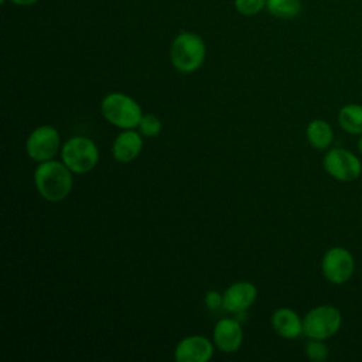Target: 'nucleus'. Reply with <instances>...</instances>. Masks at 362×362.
I'll return each mask as SVG.
<instances>
[{
  "instance_id": "nucleus-1",
  "label": "nucleus",
  "mask_w": 362,
  "mask_h": 362,
  "mask_svg": "<svg viewBox=\"0 0 362 362\" xmlns=\"http://www.w3.org/2000/svg\"><path fill=\"white\" fill-rule=\"evenodd\" d=\"M34 184L44 199L58 202L65 199L72 189V171L64 161L47 160L35 168Z\"/></svg>"
},
{
  "instance_id": "nucleus-2",
  "label": "nucleus",
  "mask_w": 362,
  "mask_h": 362,
  "mask_svg": "<svg viewBox=\"0 0 362 362\" xmlns=\"http://www.w3.org/2000/svg\"><path fill=\"white\" fill-rule=\"evenodd\" d=\"M205 55L206 47L204 40L198 34L189 31L180 33L170 48L171 64L182 74H191L199 69L205 61Z\"/></svg>"
},
{
  "instance_id": "nucleus-3",
  "label": "nucleus",
  "mask_w": 362,
  "mask_h": 362,
  "mask_svg": "<svg viewBox=\"0 0 362 362\" xmlns=\"http://www.w3.org/2000/svg\"><path fill=\"white\" fill-rule=\"evenodd\" d=\"M103 117L123 130L134 129L143 116L140 105L122 92H113L103 98L100 103Z\"/></svg>"
},
{
  "instance_id": "nucleus-4",
  "label": "nucleus",
  "mask_w": 362,
  "mask_h": 362,
  "mask_svg": "<svg viewBox=\"0 0 362 362\" xmlns=\"http://www.w3.org/2000/svg\"><path fill=\"white\" fill-rule=\"evenodd\" d=\"M61 158L72 173L86 174L98 164L99 148L90 139L74 136L64 143Z\"/></svg>"
},
{
  "instance_id": "nucleus-5",
  "label": "nucleus",
  "mask_w": 362,
  "mask_h": 362,
  "mask_svg": "<svg viewBox=\"0 0 362 362\" xmlns=\"http://www.w3.org/2000/svg\"><path fill=\"white\" fill-rule=\"evenodd\" d=\"M341 322L338 308L329 304L317 305L303 318V334L313 339H327L339 329Z\"/></svg>"
},
{
  "instance_id": "nucleus-6",
  "label": "nucleus",
  "mask_w": 362,
  "mask_h": 362,
  "mask_svg": "<svg viewBox=\"0 0 362 362\" xmlns=\"http://www.w3.org/2000/svg\"><path fill=\"white\" fill-rule=\"evenodd\" d=\"M324 170L337 181H355L362 173V163L349 150L335 147L329 148L322 158Z\"/></svg>"
},
{
  "instance_id": "nucleus-7",
  "label": "nucleus",
  "mask_w": 362,
  "mask_h": 362,
  "mask_svg": "<svg viewBox=\"0 0 362 362\" xmlns=\"http://www.w3.org/2000/svg\"><path fill=\"white\" fill-rule=\"evenodd\" d=\"M321 270L329 283L344 284L352 277L355 272L354 256L348 249L342 246H334L324 253L321 260Z\"/></svg>"
},
{
  "instance_id": "nucleus-8",
  "label": "nucleus",
  "mask_w": 362,
  "mask_h": 362,
  "mask_svg": "<svg viewBox=\"0 0 362 362\" xmlns=\"http://www.w3.org/2000/svg\"><path fill=\"white\" fill-rule=\"evenodd\" d=\"M59 133L49 124L34 129L25 141V150L30 158L35 161L52 160L59 150Z\"/></svg>"
},
{
  "instance_id": "nucleus-9",
  "label": "nucleus",
  "mask_w": 362,
  "mask_h": 362,
  "mask_svg": "<svg viewBox=\"0 0 362 362\" xmlns=\"http://www.w3.org/2000/svg\"><path fill=\"white\" fill-rule=\"evenodd\" d=\"M212 355L214 345L202 335H188L182 338L174 349L177 362H208Z\"/></svg>"
},
{
  "instance_id": "nucleus-10",
  "label": "nucleus",
  "mask_w": 362,
  "mask_h": 362,
  "mask_svg": "<svg viewBox=\"0 0 362 362\" xmlns=\"http://www.w3.org/2000/svg\"><path fill=\"white\" fill-rule=\"evenodd\" d=\"M257 297V288L250 281H236L223 291L222 307L229 313H242L252 307Z\"/></svg>"
},
{
  "instance_id": "nucleus-11",
  "label": "nucleus",
  "mask_w": 362,
  "mask_h": 362,
  "mask_svg": "<svg viewBox=\"0 0 362 362\" xmlns=\"http://www.w3.org/2000/svg\"><path fill=\"white\" fill-rule=\"evenodd\" d=\"M212 337L221 352L232 354L240 348L243 341L240 322L235 318H222L215 324Z\"/></svg>"
},
{
  "instance_id": "nucleus-12",
  "label": "nucleus",
  "mask_w": 362,
  "mask_h": 362,
  "mask_svg": "<svg viewBox=\"0 0 362 362\" xmlns=\"http://www.w3.org/2000/svg\"><path fill=\"white\" fill-rule=\"evenodd\" d=\"M141 148H143L141 136L137 132L127 129L116 136L112 146V154L116 161L124 164V163L133 161L140 154Z\"/></svg>"
},
{
  "instance_id": "nucleus-13",
  "label": "nucleus",
  "mask_w": 362,
  "mask_h": 362,
  "mask_svg": "<svg viewBox=\"0 0 362 362\" xmlns=\"http://www.w3.org/2000/svg\"><path fill=\"white\" fill-rule=\"evenodd\" d=\"M273 329L283 338L293 339L303 334V320L296 311L287 307L276 310L272 315Z\"/></svg>"
},
{
  "instance_id": "nucleus-14",
  "label": "nucleus",
  "mask_w": 362,
  "mask_h": 362,
  "mask_svg": "<svg viewBox=\"0 0 362 362\" xmlns=\"http://www.w3.org/2000/svg\"><path fill=\"white\" fill-rule=\"evenodd\" d=\"M305 136L308 143L317 150H327L334 140V133L331 126L328 124V122L322 119L311 120L307 124Z\"/></svg>"
},
{
  "instance_id": "nucleus-15",
  "label": "nucleus",
  "mask_w": 362,
  "mask_h": 362,
  "mask_svg": "<svg viewBox=\"0 0 362 362\" xmlns=\"http://www.w3.org/2000/svg\"><path fill=\"white\" fill-rule=\"evenodd\" d=\"M338 122L342 130L351 134H362V105L349 103L341 107Z\"/></svg>"
},
{
  "instance_id": "nucleus-16",
  "label": "nucleus",
  "mask_w": 362,
  "mask_h": 362,
  "mask_svg": "<svg viewBox=\"0 0 362 362\" xmlns=\"http://www.w3.org/2000/svg\"><path fill=\"white\" fill-rule=\"evenodd\" d=\"M266 8L272 16L288 20L301 11V0H266Z\"/></svg>"
},
{
  "instance_id": "nucleus-17",
  "label": "nucleus",
  "mask_w": 362,
  "mask_h": 362,
  "mask_svg": "<svg viewBox=\"0 0 362 362\" xmlns=\"http://www.w3.org/2000/svg\"><path fill=\"white\" fill-rule=\"evenodd\" d=\"M137 127H139V132L141 136L154 137L161 132V122L157 116L147 113V115L141 116Z\"/></svg>"
},
{
  "instance_id": "nucleus-18",
  "label": "nucleus",
  "mask_w": 362,
  "mask_h": 362,
  "mask_svg": "<svg viewBox=\"0 0 362 362\" xmlns=\"http://www.w3.org/2000/svg\"><path fill=\"white\" fill-rule=\"evenodd\" d=\"M305 355L310 361L314 362H321L325 361L328 356V346L322 342V339H313L310 338V341L305 344Z\"/></svg>"
},
{
  "instance_id": "nucleus-19",
  "label": "nucleus",
  "mask_w": 362,
  "mask_h": 362,
  "mask_svg": "<svg viewBox=\"0 0 362 362\" xmlns=\"http://www.w3.org/2000/svg\"><path fill=\"white\" fill-rule=\"evenodd\" d=\"M235 7L243 16H255L266 8V0H235Z\"/></svg>"
},
{
  "instance_id": "nucleus-20",
  "label": "nucleus",
  "mask_w": 362,
  "mask_h": 362,
  "mask_svg": "<svg viewBox=\"0 0 362 362\" xmlns=\"http://www.w3.org/2000/svg\"><path fill=\"white\" fill-rule=\"evenodd\" d=\"M204 301L209 310H218L223 304V294L216 290H209L205 293Z\"/></svg>"
},
{
  "instance_id": "nucleus-21",
  "label": "nucleus",
  "mask_w": 362,
  "mask_h": 362,
  "mask_svg": "<svg viewBox=\"0 0 362 362\" xmlns=\"http://www.w3.org/2000/svg\"><path fill=\"white\" fill-rule=\"evenodd\" d=\"M14 4H17V6H33V4H35L38 0H11Z\"/></svg>"
},
{
  "instance_id": "nucleus-22",
  "label": "nucleus",
  "mask_w": 362,
  "mask_h": 362,
  "mask_svg": "<svg viewBox=\"0 0 362 362\" xmlns=\"http://www.w3.org/2000/svg\"><path fill=\"white\" fill-rule=\"evenodd\" d=\"M358 150L362 154V134H359V139H358Z\"/></svg>"
}]
</instances>
